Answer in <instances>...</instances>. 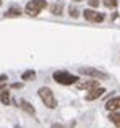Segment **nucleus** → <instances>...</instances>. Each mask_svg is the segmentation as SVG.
Returning a JSON list of instances; mask_svg holds the SVG:
<instances>
[{"label":"nucleus","instance_id":"obj_10","mask_svg":"<svg viewBox=\"0 0 120 128\" xmlns=\"http://www.w3.org/2000/svg\"><path fill=\"white\" fill-rule=\"evenodd\" d=\"M0 100H2L3 106H10V104H12V96H10L8 89H2L0 91Z\"/></svg>","mask_w":120,"mask_h":128},{"label":"nucleus","instance_id":"obj_16","mask_svg":"<svg viewBox=\"0 0 120 128\" xmlns=\"http://www.w3.org/2000/svg\"><path fill=\"white\" fill-rule=\"evenodd\" d=\"M68 12H70V16H72V18H78V16H80V12H78L76 6H70Z\"/></svg>","mask_w":120,"mask_h":128},{"label":"nucleus","instance_id":"obj_8","mask_svg":"<svg viewBox=\"0 0 120 128\" xmlns=\"http://www.w3.org/2000/svg\"><path fill=\"white\" fill-rule=\"evenodd\" d=\"M78 89H92V88H98V80H84V81H78L76 83Z\"/></svg>","mask_w":120,"mask_h":128},{"label":"nucleus","instance_id":"obj_7","mask_svg":"<svg viewBox=\"0 0 120 128\" xmlns=\"http://www.w3.org/2000/svg\"><path fill=\"white\" fill-rule=\"evenodd\" d=\"M106 109L109 112H115V110H120V96L110 97V99L106 102Z\"/></svg>","mask_w":120,"mask_h":128},{"label":"nucleus","instance_id":"obj_19","mask_svg":"<svg viewBox=\"0 0 120 128\" xmlns=\"http://www.w3.org/2000/svg\"><path fill=\"white\" fill-rule=\"evenodd\" d=\"M50 128H65L63 125H60V123H52V126Z\"/></svg>","mask_w":120,"mask_h":128},{"label":"nucleus","instance_id":"obj_4","mask_svg":"<svg viewBox=\"0 0 120 128\" xmlns=\"http://www.w3.org/2000/svg\"><path fill=\"white\" fill-rule=\"evenodd\" d=\"M78 73L80 75H84V76H89V78H94V80H106L107 78V75L104 72H101L98 68H92V66H81L78 70Z\"/></svg>","mask_w":120,"mask_h":128},{"label":"nucleus","instance_id":"obj_22","mask_svg":"<svg viewBox=\"0 0 120 128\" xmlns=\"http://www.w3.org/2000/svg\"><path fill=\"white\" fill-rule=\"evenodd\" d=\"M0 6H2V0H0Z\"/></svg>","mask_w":120,"mask_h":128},{"label":"nucleus","instance_id":"obj_20","mask_svg":"<svg viewBox=\"0 0 120 128\" xmlns=\"http://www.w3.org/2000/svg\"><path fill=\"white\" fill-rule=\"evenodd\" d=\"M2 89H5V84H3V83H0V91Z\"/></svg>","mask_w":120,"mask_h":128},{"label":"nucleus","instance_id":"obj_3","mask_svg":"<svg viewBox=\"0 0 120 128\" xmlns=\"http://www.w3.org/2000/svg\"><path fill=\"white\" fill-rule=\"evenodd\" d=\"M46 6H47V2H46V0H29V2L26 3L24 12L31 16H36V15H39Z\"/></svg>","mask_w":120,"mask_h":128},{"label":"nucleus","instance_id":"obj_21","mask_svg":"<svg viewBox=\"0 0 120 128\" xmlns=\"http://www.w3.org/2000/svg\"><path fill=\"white\" fill-rule=\"evenodd\" d=\"M75 2H81V0H75Z\"/></svg>","mask_w":120,"mask_h":128},{"label":"nucleus","instance_id":"obj_11","mask_svg":"<svg viewBox=\"0 0 120 128\" xmlns=\"http://www.w3.org/2000/svg\"><path fill=\"white\" fill-rule=\"evenodd\" d=\"M109 120L114 123L117 128H120V110H115V112H110L109 115Z\"/></svg>","mask_w":120,"mask_h":128},{"label":"nucleus","instance_id":"obj_1","mask_svg":"<svg viewBox=\"0 0 120 128\" xmlns=\"http://www.w3.org/2000/svg\"><path fill=\"white\" fill-rule=\"evenodd\" d=\"M38 94H39V97H41L42 104H44L47 109H55V107H57V100H55L54 94H52V89H49L47 86L39 88Z\"/></svg>","mask_w":120,"mask_h":128},{"label":"nucleus","instance_id":"obj_18","mask_svg":"<svg viewBox=\"0 0 120 128\" xmlns=\"http://www.w3.org/2000/svg\"><path fill=\"white\" fill-rule=\"evenodd\" d=\"M6 78H8V76L2 73V75H0V83H5V81H6Z\"/></svg>","mask_w":120,"mask_h":128},{"label":"nucleus","instance_id":"obj_14","mask_svg":"<svg viewBox=\"0 0 120 128\" xmlns=\"http://www.w3.org/2000/svg\"><path fill=\"white\" fill-rule=\"evenodd\" d=\"M21 78H23V81H31V80L36 78V72L34 70H28V72H24L21 75Z\"/></svg>","mask_w":120,"mask_h":128},{"label":"nucleus","instance_id":"obj_9","mask_svg":"<svg viewBox=\"0 0 120 128\" xmlns=\"http://www.w3.org/2000/svg\"><path fill=\"white\" fill-rule=\"evenodd\" d=\"M20 104H21V109L24 110L26 114H29L31 117H34V115H36V110H34V107H32V104H31V102H28L26 99H21V102H20Z\"/></svg>","mask_w":120,"mask_h":128},{"label":"nucleus","instance_id":"obj_13","mask_svg":"<svg viewBox=\"0 0 120 128\" xmlns=\"http://www.w3.org/2000/svg\"><path fill=\"white\" fill-rule=\"evenodd\" d=\"M50 13L60 16L63 13V5H62V3H54V5H50Z\"/></svg>","mask_w":120,"mask_h":128},{"label":"nucleus","instance_id":"obj_5","mask_svg":"<svg viewBox=\"0 0 120 128\" xmlns=\"http://www.w3.org/2000/svg\"><path fill=\"white\" fill-rule=\"evenodd\" d=\"M83 16L91 23H101V21H104V18H106L104 13H99L98 10H92V8H86L84 12H83Z\"/></svg>","mask_w":120,"mask_h":128},{"label":"nucleus","instance_id":"obj_12","mask_svg":"<svg viewBox=\"0 0 120 128\" xmlns=\"http://www.w3.org/2000/svg\"><path fill=\"white\" fill-rule=\"evenodd\" d=\"M5 16H6V18H12V16H21V10H20L18 6H12V8L6 10Z\"/></svg>","mask_w":120,"mask_h":128},{"label":"nucleus","instance_id":"obj_2","mask_svg":"<svg viewBox=\"0 0 120 128\" xmlns=\"http://www.w3.org/2000/svg\"><path fill=\"white\" fill-rule=\"evenodd\" d=\"M52 78H54L58 84H65V86H70V84L78 83V76H76V75H72V73H68V72H63V70L55 72Z\"/></svg>","mask_w":120,"mask_h":128},{"label":"nucleus","instance_id":"obj_15","mask_svg":"<svg viewBox=\"0 0 120 128\" xmlns=\"http://www.w3.org/2000/svg\"><path fill=\"white\" fill-rule=\"evenodd\" d=\"M102 2H104V5L107 6V8H115L117 3H118V0H102Z\"/></svg>","mask_w":120,"mask_h":128},{"label":"nucleus","instance_id":"obj_17","mask_svg":"<svg viewBox=\"0 0 120 128\" xmlns=\"http://www.w3.org/2000/svg\"><path fill=\"white\" fill-rule=\"evenodd\" d=\"M88 2H89V6H92V8H96L99 5V0H88Z\"/></svg>","mask_w":120,"mask_h":128},{"label":"nucleus","instance_id":"obj_6","mask_svg":"<svg viewBox=\"0 0 120 128\" xmlns=\"http://www.w3.org/2000/svg\"><path fill=\"white\" fill-rule=\"evenodd\" d=\"M104 92H106V89H104V88H101V86L92 88V89H89V92L86 94V100H96V99H99Z\"/></svg>","mask_w":120,"mask_h":128}]
</instances>
